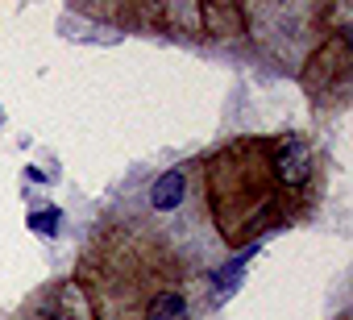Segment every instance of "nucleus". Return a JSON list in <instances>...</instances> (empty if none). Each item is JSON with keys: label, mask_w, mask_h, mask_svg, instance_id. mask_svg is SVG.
<instances>
[{"label": "nucleus", "mask_w": 353, "mask_h": 320, "mask_svg": "<svg viewBox=\"0 0 353 320\" xmlns=\"http://www.w3.org/2000/svg\"><path fill=\"white\" fill-rule=\"evenodd\" d=\"M92 320H212L216 295L200 254L150 217L121 212L96 225L75 262Z\"/></svg>", "instance_id": "1"}, {"label": "nucleus", "mask_w": 353, "mask_h": 320, "mask_svg": "<svg viewBox=\"0 0 353 320\" xmlns=\"http://www.w3.org/2000/svg\"><path fill=\"white\" fill-rule=\"evenodd\" d=\"M204 217L221 250L291 229L324 200V154L303 133H245L196 163Z\"/></svg>", "instance_id": "2"}, {"label": "nucleus", "mask_w": 353, "mask_h": 320, "mask_svg": "<svg viewBox=\"0 0 353 320\" xmlns=\"http://www.w3.org/2000/svg\"><path fill=\"white\" fill-rule=\"evenodd\" d=\"M303 75V88L316 104H328V108H345L349 104V88H353V38H349V26H336V30H324V38L316 42L307 67L299 71Z\"/></svg>", "instance_id": "3"}, {"label": "nucleus", "mask_w": 353, "mask_h": 320, "mask_svg": "<svg viewBox=\"0 0 353 320\" xmlns=\"http://www.w3.org/2000/svg\"><path fill=\"white\" fill-rule=\"evenodd\" d=\"M5 320H92V312L75 279H50L30 299H21V308H13Z\"/></svg>", "instance_id": "4"}]
</instances>
